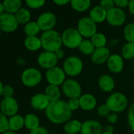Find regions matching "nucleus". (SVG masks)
<instances>
[{
    "label": "nucleus",
    "mask_w": 134,
    "mask_h": 134,
    "mask_svg": "<svg viewBox=\"0 0 134 134\" xmlns=\"http://www.w3.org/2000/svg\"><path fill=\"white\" fill-rule=\"evenodd\" d=\"M5 12H6V10H5L4 5H3V2H0V16H1L2 14H3Z\"/></svg>",
    "instance_id": "8fccbe9b"
},
{
    "label": "nucleus",
    "mask_w": 134,
    "mask_h": 134,
    "mask_svg": "<svg viewBox=\"0 0 134 134\" xmlns=\"http://www.w3.org/2000/svg\"><path fill=\"white\" fill-rule=\"evenodd\" d=\"M124 58L122 56L119 54H112L107 62V69L109 70L110 72L113 74H120L123 69H124V65H125V62Z\"/></svg>",
    "instance_id": "2eb2a0df"
},
{
    "label": "nucleus",
    "mask_w": 134,
    "mask_h": 134,
    "mask_svg": "<svg viewBox=\"0 0 134 134\" xmlns=\"http://www.w3.org/2000/svg\"><path fill=\"white\" fill-rule=\"evenodd\" d=\"M25 127V118L20 114H15L9 118V130L18 132Z\"/></svg>",
    "instance_id": "b1692460"
},
{
    "label": "nucleus",
    "mask_w": 134,
    "mask_h": 134,
    "mask_svg": "<svg viewBox=\"0 0 134 134\" xmlns=\"http://www.w3.org/2000/svg\"><path fill=\"white\" fill-rule=\"evenodd\" d=\"M70 5L77 12H85L91 6V0H71Z\"/></svg>",
    "instance_id": "c756f323"
},
{
    "label": "nucleus",
    "mask_w": 134,
    "mask_h": 134,
    "mask_svg": "<svg viewBox=\"0 0 134 134\" xmlns=\"http://www.w3.org/2000/svg\"><path fill=\"white\" fill-rule=\"evenodd\" d=\"M106 118H107V122H108L109 124L114 125V124L117 123V121H118V114H116V113L111 112Z\"/></svg>",
    "instance_id": "79ce46f5"
},
{
    "label": "nucleus",
    "mask_w": 134,
    "mask_h": 134,
    "mask_svg": "<svg viewBox=\"0 0 134 134\" xmlns=\"http://www.w3.org/2000/svg\"><path fill=\"white\" fill-rule=\"evenodd\" d=\"M54 54H55V55H56V57L58 58V60L59 59H62L65 57V51H64V50L62 48H60L58 51H56L54 52Z\"/></svg>",
    "instance_id": "a18cd8bd"
},
{
    "label": "nucleus",
    "mask_w": 134,
    "mask_h": 134,
    "mask_svg": "<svg viewBox=\"0 0 134 134\" xmlns=\"http://www.w3.org/2000/svg\"><path fill=\"white\" fill-rule=\"evenodd\" d=\"M128 8H129V12L132 15H134V0H130V2L129 3V6H128Z\"/></svg>",
    "instance_id": "de8ad7c7"
},
{
    "label": "nucleus",
    "mask_w": 134,
    "mask_h": 134,
    "mask_svg": "<svg viewBox=\"0 0 134 134\" xmlns=\"http://www.w3.org/2000/svg\"><path fill=\"white\" fill-rule=\"evenodd\" d=\"M125 40L129 43H134V23H128L123 30Z\"/></svg>",
    "instance_id": "72a5a7b5"
},
{
    "label": "nucleus",
    "mask_w": 134,
    "mask_h": 134,
    "mask_svg": "<svg viewBox=\"0 0 134 134\" xmlns=\"http://www.w3.org/2000/svg\"><path fill=\"white\" fill-rule=\"evenodd\" d=\"M3 3L5 7L6 13L15 14L21 8V0H3Z\"/></svg>",
    "instance_id": "bb28decb"
},
{
    "label": "nucleus",
    "mask_w": 134,
    "mask_h": 134,
    "mask_svg": "<svg viewBox=\"0 0 134 134\" xmlns=\"http://www.w3.org/2000/svg\"><path fill=\"white\" fill-rule=\"evenodd\" d=\"M43 93L45 94V96H47L50 102H54L61 99V95L62 92L59 86L48 85L46 87Z\"/></svg>",
    "instance_id": "5701e85b"
},
{
    "label": "nucleus",
    "mask_w": 134,
    "mask_h": 134,
    "mask_svg": "<svg viewBox=\"0 0 134 134\" xmlns=\"http://www.w3.org/2000/svg\"><path fill=\"white\" fill-rule=\"evenodd\" d=\"M105 103L111 112L119 114L127 109L129 100L127 96L122 92H114L107 98Z\"/></svg>",
    "instance_id": "7ed1b4c3"
},
{
    "label": "nucleus",
    "mask_w": 134,
    "mask_h": 134,
    "mask_svg": "<svg viewBox=\"0 0 134 134\" xmlns=\"http://www.w3.org/2000/svg\"><path fill=\"white\" fill-rule=\"evenodd\" d=\"M121 55L125 60H134V43H125L121 47Z\"/></svg>",
    "instance_id": "c85d7f7f"
},
{
    "label": "nucleus",
    "mask_w": 134,
    "mask_h": 134,
    "mask_svg": "<svg viewBox=\"0 0 134 134\" xmlns=\"http://www.w3.org/2000/svg\"><path fill=\"white\" fill-rule=\"evenodd\" d=\"M40 29L36 21H30L29 23L25 25L24 32L27 36H37L40 32Z\"/></svg>",
    "instance_id": "2f4dec72"
},
{
    "label": "nucleus",
    "mask_w": 134,
    "mask_h": 134,
    "mask_svg": "<svg viewBox=\"0 0 134 134\" xmlns=\"http://www.w3.org/2000/svg\"><path fill=\"white\" fill-rule=\"evenodd\" d=\"M25 127L29 131L36 129L40 126V121L37 115L35 114H27L25 117Z\"/></svg>",
    "instance_id": "a878e982"
},
{
    "label": "nucleus",
    "mask_w": 134,
    "mask_h": 134,
    "mask_svg": "<svg viewBox=\"0 0 134 134\" xmlns=\"http://www.w3.org/2000/svg\"><path fill=\"white\" fill-rule=\"evenodd\" d=\"M3 82L0 81V97L3 96Z\"/></svg>",
    "instance_id": "3c124183"
},
{
    "label": "nucleus",
    "mask_w": 134,
    "mask_h": 134,
    "mask_svg": "<svg viewBox=\"0 0 134 134\" xmlns=\"http://www.w3.org/2000/svg\"><path fill=\"white\" fill-rule=\"evenodd\" d=\"M103 131L105 132H114V129L113 127V125H107L103 128Z\"/></svg>",
    "instance_id": "09e8293b"
},
{
    "label": "nucleus",
    "mask_w": 134,
    "mask_h": 134,
    "mask_svg": "<svg viewBox=\"0 0 134 134\" xmlns=\"http://www.w3.org/2000/svg\"><path fill=\"white\" fill-rule=\"evenodd\" d=\"M29 134H50V132H49V131L45 127L40 126L36 129L30 131Z\"/></svg>",
    "instance_id": "37998d69"
},
{
    "label": "nucleus",
    "mask_w": 134,
    "mask_h": 134,
    "mask_svg": "<svg viewBox=\"0 0 134 134\" xmlns=\"http://www.w3.org/2000/svg\"><path fill=\"white\" fill-rule=\"evenodd\" d=\"M44 112L49 121L55 125H64L71 119L73 114L67 101L62 99L51 102Z\"/></svg>",
    "instance_id": "f257e3e1"
},
{
    "label": "nucleus",
    "mask_w": 134,
    "mask_h": 134,
    "mask_svg": "<svg viewBox=\"0 0 134 134\" xmlns=\"http://www.w3.org/2000/svg\"><path fill=\"white\" fill-rule=\"evenodd\" d=\"M96 47L90 39H84L78 47L79 51L84 55H92Z\"/></svg>",
    "instance_id": "cd10ccee"
},
{
    "label": "nucleus",
    "mask_w": 134,
    "mask_h": 134,
    "mask_svg": "<svg viewBox=\"0 0 134 134\" xmlns=\"http://www.w3.org/2000/svg\"><path fill=\"white\" fill-rule=\"evenodd\" d=\"M21 82L29 88H34L39 85L43 79L41 72L34 67L25 69L21 74Z\"/></svg>",
    "instance_id": "423d86ee"
},
{
    "label": "nucleus",
    "mask_w": 134,
    "mask_h": 134,
    "mask_svg": "<svg viewBox=\"0 0 134 134\" xmlns=\"http://www.w3.org/2000/svg\"><path fill=\"white\" fill-rule=\"evenodd\" d=\"M1 35H2V30L0 29V37H1Z\"/></svg>",
    "instance_id": "6e6d98bb"
},
{
    "label": "nucleus",
    "mask_w": 134,
    "mask_h": 134,
    "mask_svg": "<svg viewBox=\"0 0 134 134\" xmlns=\"http://www.w3.org/2000/svg\"><path fill=\"white\" fill-rule=\"evenodd\" d=\"M132 68H133V70H134V60H133V62H132Z\"/></svg>",
    "instance_id": "5fc2aeb1"
},
{
    "label": "nucleus",
    "mask_w": 134,
    "mask_h": 134,
    "mask_svg": "<svg viewBox=\"0 0 134 134\" xmlns=\"http://www.w3.org/2000/svg\"><path fill=\"white\" fill-rule=\"evenodd\" d=\"M42 48L47 51L55 52L62 47V35L56 30L52 29L43 32L40 36Z\"/></svg>",
    "instance_id": "f03ea898"
},
{
    "label": "nucleus",
    "mask_w": 134,
    "mask_h": 134,
    "mask_svg": "<svg viewBox=\"0 0 134 134\" xmlns=\"http://www.w3.org/2000/svg\"><path fill=\"white\" fill-rule=\"evenodd\" d=\"M79 101L81 109L84 111L93 110L97 106V99L91 93H83L80 96Z\"/></svg>",
    "instance_id": "aec40b11"
},
{
    "label": "nucleus",
    "mask_w": 134,
    "mask_h": 134,
    "mask_svg": "<svg viewBox=\"0 0 134 134\" xmlns=\"http://www.w3.org/2000/svg\"><path fill=\"white\" fill-rule=\"evenodd\" d=\"M82 122L77 119H70L64 124L63 130L65 134H80Z\"/></svg>",
    "instance_id": "412c9836"
},
{
    "label": "nucleus",
    "mask_w": 134,
    "mask_h": 134,
    "mask_svg": "<svg viewBox=\"0 0 134 134\" xmlns=\"http://www.w3.org/2000/svg\"><path fill=\"white\" fill-rule=\"evenodd\" d=\"M96 112H97V114L102 118H107L111 113L110 110L108 108V107L107 106L106 103L99 106L96 110Z\"/></svg>",
    "instance_id": "4c0bfd02"
},
{
    "label": "nucleus",
    "mask_w": 134,
    "mask_h": 134,
    "mask_svg": "<svg viewBox=\"0 0 134 134\" xmlns=\"http://www.w3.org/2000/svg\"><path fill=\"white\" fill-rule=\"evenodd\" d=\"M62 69L66 76L71 78L80 75L84 70V62L82 59L76 55L66 58L62 65Z\"/></svg>",
    "instance_id": "20e7f679"
},
{
    "label": "nucleus",
    "mask_w": 134,
    "mask_h": 134,
    "mask_svg": "<svg viewBox=\"0 0 134 134\" xmlns=\"http://www.w3.org/2000/svg\"><path fill=\"white\" fill-rule=\"evenodd\" d=\"M14 93V88L12 86H10V85H6L3 86V96L4 98H10V97H13Z\"/></svg>",
    "instance_id": "ea45409f"
},
{
    "label": "nucleus",
    "mask_w": 134,
    "mask_h": 134,
    "mask_svg": "<svg viewBox=\"0 0 134 134\" xmlns=\"http://www.w3.org/2000/svg\"><path fill=\"white\" fill-rule=\"evenodd\" d=\"M14 15L19 25H26L31 20V13L26 8L21 7Z\"/></svg>",
    "instance_id": "7c9ffc66"
},
{
    "label": "nucleus",
    "mask_w": 134,
    "mask_h": 134,
    "mask_svg": "<svg viewBox=\"0 0 134 134\" xmlns=\"http://www.w3.org/2000/svg\"><path fill=\"white\" fill-rule=\"evenodd\" d=\"M52 1L58 6H65L70 3L71 0H52Z\"/></svg>",
    "instance_id": "49530a36"
},
{
    "label": "nucleus",
    "mask_w": 134,
    "mask_h": 134,
    "mask_svg": "<svg viewBox=\"0 0 134 134\" xmlns=\"http://www.w3.org/2000/svg\"><path fill=\"white\" fill-rule=\"evenodd\" d=\"M3 134H18L16 132H13V131H10V130H8V131H7V132H5L4 133H3Z\"/></svg>",
    "instance_id": "603ef678"
},
{
    "label": "nucleus",
    "mask_w": 134,
    "mask_h": 134,
    "mask_svg": "<svg viewBox=\"0 0 134 134\" xmlns=\"http://www.w3.org/2000/svg\"><path fill=\"white\" fill-rule=\"evenodd\" d=\"M103 132L102 124L96 120H86L82 122L80 134H101Z\"/></svg>",
    "instance_id": "f3484780"
},
{
    "label": "nucleus",
    "mask_w": 134,
    "mask_h": 134,
    "mask_svg": "<svg viewBox=\"0 0 134 134\" xmlns=\"http://www.w3.org/2000/svg\"><path fill=\"white\" fill-rule=\"evenodd\" d=\"M99 4H100L99 6H101L107 11L114 7V5H115L114 0H100Z\"/></svg>",
    "instance_id": "a19ab883"
},
{
    "label": "nucleus",
    "mask_w": 134,
    "mask_h": 134,
    "mask_svg": "<svg viewBox=\"0 0 134 134\" xmlns=\"http://www.w3.org/2000/svg\"><path fill=\"white\" fill-rule=\"evenodd\" d=\"M114 2L116 7L120 8H124L129 6L130 0H114Z\"/></svg>",
    "instance_id": "c03bdc74"
},
{
    "label": "nucleus",
    "mask_w": 134,
    "mask_h": 134,
    "mask_svg": "<svg viewBox=\"0 0 134 134\" xmlns=\"http://www.w3.org/2000/svg\"><path fill=\"white\" fill-rule=\"evenodd\" d=\"M90 40H91L92 43H93V45L95 46L96 48L107 47V40L106 36H105L103 33L96 32V34H94V35L90 38Z\"/></svg>",
    "instance_id": "473e14b6"
},
{
    "label": "nucleus",
    "mask_w": 134,
    "mask_h": 134,
    "mask_svg": "<svg viewBox=\"0 0 134 134\" xmlns=\"http://www.w3.org/2000/svg\"><path fill=\"white\" fill-rule=\"evenodd\" d=\"M58 59L54 52L44 51L41 52L37 57V64L44 70H49L56 66Z\"/></svg>",
    "instance_id": "f8f14e48"
},
{
    "label": "nucleus",
    "mask_w": 134,
    "mask_h": 134,
    "mask_svg": "<svg viewBox=\"0 0 134 134\" xmlns=\"http://www.w3.org/2000/svg\"><path fill=\"white\" fill-rule=\"evenodd\" d=\"M98 86L103 92L111 93L115 88V81L111 75L105 74L99 77Z\"/></svg>",
    "instance_id": "6ab92c4d"
},
{
    "label": "nucleus",
    "mask_w": 134,
    "mask_h": 134,
    "mask_svg": "<svg viewBox=\"0 0 134 134\" xmlns=\"http://www.w3.org/2000/svg\"><path fill=\"white\" fill-rule=\"evenodd\" d=\"M45 77L48 85L56 86H62L65 81L67 79L66 74L64 72L62 67L57 65L46 71Z\"/></svg>",
    "instance_id": "1a4fd4ad"
},
{
    "label": "nucleus",
    "mask_w": 134,
    "mask_h": 134,
    "mask_svg": "<svg viewBox=\"0 0 134 134\" xmlns=\"http://www.w3.org/2000/svg\"><path fill=\"white\" fill-rule=\"evenodd\" d=\"M36 22L40 30L46 32L54 29L57 23V18L51 12H43L38 17Z\"/></svg>",
    "instance_id": "ddd939ff"
},
{
    "label": "nucleus",
    "mask_w": 134,
    "mask_h": 134,
    "mask_svg": "<svg viewBox=\"0 0 134 134\" xmlns=\"http://www.w3.org/2000/svg\"><path fill=\"white\" fill-rule=\"evenodd\" d=\"M77 29L83 38L85 39H90L97 32V25L89 18V16L83 17L79 19Z\"/></svg>",
    "instance_id": "6e6552de"
},
{
    "label": "nucleus",
    "mask_w": 134,
    "mask_h": 134,
    "mask_svg": "<svg viewBox=\"0 0 134 134\" xmlns=\"http://www.w3.org/2000/svg\"><path fill=\"white\" fill-rule=\"evenodd\" d=\"M19 26V23L14 14L4 13L0 16V29L2 32L10 33L15 32Z\"/></svg>",
    "instance_id": "9b49d317"
},
{
    "label": "nucleus",
    "mask_w": 134,
    "mask_h": 134,
    "mask_svg": "<svg viewBox=\"0 0 134 134\" xmlns=\"http://www.w3.org/2000/svg\"><path fill=\"white\" fill-rule=\"evenodd\" d=\"M126 19V14L122 8L114 7L107 11L106 21L112 26L118 27L122 25Z\"/></svg>",
    "instance_id": "9d476101"
},
{
    "label": "nucleus",
    "mask_w": 134,
    "mask_h": 134,
    "mask_svg": "<svg viewBox=\"0 0 134 134\" xmlns=\"http://www.w3.org/2000/svg\"><path fill=\"white\" fill-rule=\"evenodd\" d=\"M127 119H128V123L130 127V129L134 134V102L131 105L130 108L129 109Z\"/></svg>",
    "instance_id": "e433bc0d"
},
{
    "label": "nucleus",
    "mask_w": 134,
    "mask_h": 134,
    "mask_svg": "<svg viewBox=\"0 0 134 134\" xmlns=\"http://www.w3.org/2000/svg\"><path fill=\"white\" fill-rule=\"evenodd\" d=\"M28 7L31 9H39L44 6L46 0H25Z\"/></svg>",
    "instance_id": "c9c22d12"
},
{
    "label": "nucleus",
    "mask_w": 134,
    "mask_h": 134,
    "mask_svg": "<svg viewBox=\"0 0 134 134\" xmlns=\"http://www.w3.org/2000/svg\"><path fill=\"white\" fill-rule=\"evenodd\" d=\"M62 35V44L69 49L78 48L79 45L82 42L83 36L81 35L77 29L68 28L63 31Z\"/></svg>",
    "instance_id": "39448f33"
},
{
    "label": "nucleus",
    "mask_w": 134,
    "mask_h": 134,
    "mask_svg": "<svg viewBox=\"0 0 134 134\" xmlns=\"http://www.w3.org/2000/svg\"><path fill=\"white\" fill-rule=\"evenodd\" d=\"M51 102L47 98L44 93H36L30 99L31 107L38 111H42L47 109Z\"/></svg>",
    "instance_id": "a211bd4d"
},
{
    "label": "nucleus",
    "mask_w": 134,
    "mask_h": 134,
    "mask_svg": "<svg viewBox=\"0 0 134 134\" xmlns=\"http://www.w3.org/2000/svg\"><path fill=\"white\" fill-rule=\"evenodd\" d=\"M25 48L29 51H36L42 48L40 37L38 36H26L24 41Z\"/></svg>",
    "instance_id": "393cba45"
},
{
    "label": "nucleus",
    "mask_w": 134,
    "mask_h": 134,
    "mask_svg": "<svg viewBox=\"0 0 134 134\" xmlns=\"http://www.w3.org/2000/svg\"><path fill=\"white\" fill-rule=\"evenodd\" d=\"M67 104H68L70 109L72 111H76L79 109H81L80 101L79 98H74V99H69L67 101Z\"/></svg>",
    "instance_id": "58836bf2"
},
{
    "label": "nucleus",
    "mask_w": 134,
    "mask_h": 134,
    "mask_svg": "<svg viewBox=\"0 0 134 134\" xmlns=\"http://www.w3.org/2000/svg\"><path fill=\"white\" fill-rule=\"evenodd\" d=\"M9 130V118L0 111V134Z\"/></svg>",
    "instance_id": "f704fd0d"
},
{
    "label": "nucleus",
    "mask_w": 134,
    "mask_h": 134,
    "mask_svg": "<svg viewBox=\"0 0 134 134\" xmlns=\"http://www.w3.org/2000/svg\"><path fill=\"white\" fill-rule=\"evenodd\" d=\"M110 55V51L107 47H99L95 49L94 52L91 55V60L93 64L100 65L105 63L107 64Z\"/></svg>",
    "instance_id": "dca6fc26"
},
{
    "label": "nucleus",
    "mask_w": 134,
    "mask_h": 134,
    "mask_svg": "<svg viewBox=\"0 0 134 134\" xmlns=\"http://www.w3.org/2000/svg\"><path fill=\"white\" fill-rule=\"evenodd\" d=\"M89 18L96 24L104 21L107 18V10L101 6L93 7L89 12Z\"/></svg>",
    "instance_id": "4be33fe9"
},
{
    "label": "nucleus",
    "mask_w": 134,
    "mask_h": 134,
    "mask_svg": "<svg viewBox=\"0 0 134 134\" xmlns=\"http://www.w3.org/2000/svg\"><path fill=\"white\" fill-rule=\"evenodd\" d=\"M101 134H114V132H105V131H103Z\"/></svg>",
    "instance_id": "864d4df0"
},
{
    "label": "nucleus",
    "mask_w": 134,
    "mask_h": 134,
    "mask_svg": "<svg viewBox=\"0 0 134 134\" xmlns=\"http://www.w3.org/2000/svg\"><path fill=\"white\" fill-rule=\"evenodd\" d=\"M19 105L16 99L14 97L4 98L0 103V111L7 117H12L18 114Z\"/></svg>",
    "instance_id": "4468645a"
},
{
    "label": "nucleus",
    "mask_w": 134,
    "mask_h": 134,
    "mask_svg": "<svg viewBox=\"0 0 134 134\" xmlns=\"http://www.w3.org/2000/svg\"><path fill=\"white\" fill-rule=\"evenodd\" d=\"M62 92L68 99L80 98L82 93V87L81 84L74 78H68L61 86Z\"/></svg>",
    "instance_id": "0eeeda50"
}]
</instances>
